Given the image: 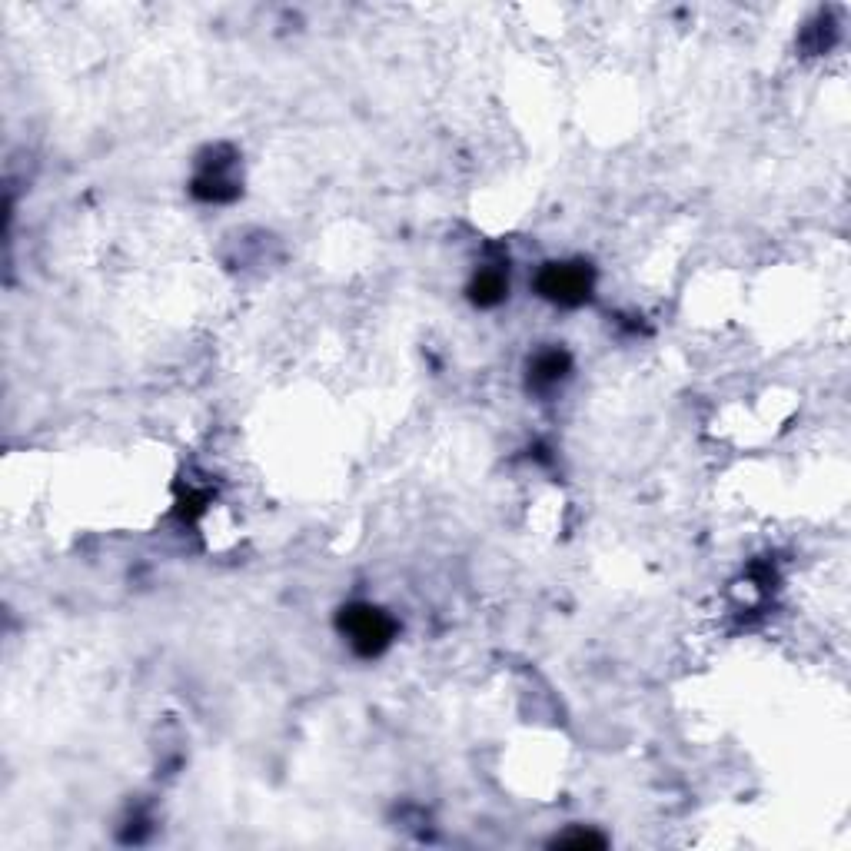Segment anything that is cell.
<instances>
[{
	"mask_svg": "<svg viewBox=\"0 0 851 851\" xmlns=\"http://www.w3.org/2000/svg\"><path fill=\"white\" fill-rule=\"evenodd\" d=\"M542 286H546V293L556 296V300H579V296L589 290L586 273L569 270V266H559V270H552L546 280H542Z\"/></svg>",
	"mask_w": 851,
	"mask_h": 851,
	"instance_id": "7a4b0ae2",
	"label": "cell"
},
{
	"mask_svg": "<svg viewBox=\"0 0 851 851\" xmlns=\"http://www.w3.org/2000/svg\"><path fill=\"white\" fill-rule=\"evenodd\" d=\"M350 639L356 642V649L376 652L379 645L389 639V625L383 622V615H379L376 609H353L350 612Z\"/></svg>",
	"mask_w": 851,
	"mask_h": 851,
	"instance_id": "6da1fadb",
	"label": "cell"
}]
</instances>
